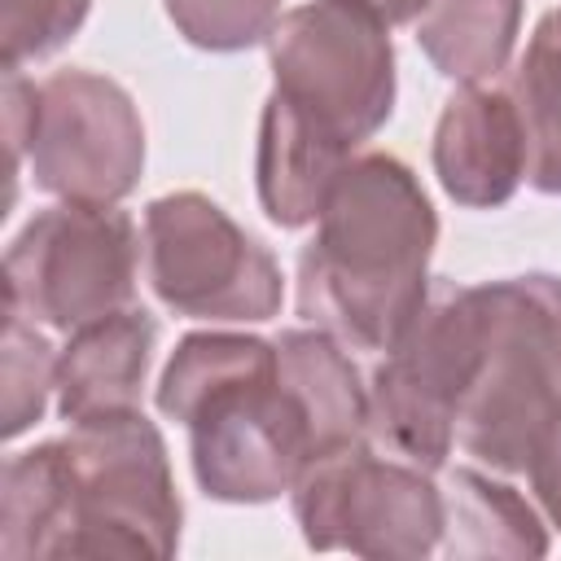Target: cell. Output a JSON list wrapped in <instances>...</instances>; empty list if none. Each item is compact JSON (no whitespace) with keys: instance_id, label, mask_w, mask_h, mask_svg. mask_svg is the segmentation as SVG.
I'll list each match as a JSON object with an SVG mask.
<instances>
[{"instance_id":"6da1fadb","label":"cell","mask_w":561,"mask_h":561,"mask_svg":"<svg viewBox=\"0 0 561 561\" xmlns=\"http://www.w3.org/2000/svg\"><path fill=\"white\" fill-rule=\"evenodd\" d=\"M153 403L188 430L197 491L215 504H272L324 456L316 416L259 333H184L162 364Z\"/></svg>"},{"instance_id":"7a4b0ae2","label":"cell","mask_w":561,"mask_h":561,"mask_svg":"<svg viewBox=\"0 0 561 561\" xmlns=\"http://www.w3.org/2000/svg\"><path fill=\"white\" fill-rule=\"evenodd\" d=\"M438 215L394 153H355L298 250V316L351 351H386L430 294Z\"/></svg>"},{"instance_id":"3957f363","label":"cell","mask_w":561,"mask_h":561,"mask_svg":"<svg viewBox=\"0 0 561 561\" xmlns=\"http://www.w3.org/2000/svg\"><path fill=\"white\" fill-rule=\"evenodd\" d=\"M482 364L456 416L465 456L495 473H526L561 430V276L482 280Z\"/></svg>"},{"instance_id":"277c9868","label":"cell","mask_w":561,"mask_h":561,"mask_svg":"<svg viewBox=\"0 0 561 561\" xmlns=\"http://www.w3.org/2000/svg\"><path fill=\"white\" fill-rule=\"evenodd\" d=\"M61 443L66 522L57 557H175L184 504L162 430L127 408L75 421Z\"/></svg>"},{"instance_id":"5b68a950","label":"cell","mask_w":561,"mask_h":561,"mask_svg":"<svg viewBox=\"0 0 561 561\" xmlns=\"http://www.w3.org/2000/svg\"><path fill=\"white\" fill-rule=\"evenodd\" d=\"M482 364L478 285L430 280L421 311L381 351L368 377V438L438 473L456 443L460 403Z\"/></svg>"},{"instance_id":"8992f818","label":"cell","mask_w":561,"mask_h":561,"mask_svg":"<svg viewBox=\"0 0 561 561\" xmlns=\"http://www.w3.org/2000/svg\"><path fill=\"white\" fill-rule=\"evenodd\" d=\"M272 92L346 149L373 140L399 96L390 26L359 0H307L267 35Z\"/></svg>"},{"instance_id":"52a82bcc","label":"cell","mask_w":561,"mask_h":561,"mask_svg":"<svg viewBox=\"0 0 561 561\" xmlns=\"http://www.w3.org/2000/svg\"><path fill=\"white\" fill-rule=\"evenodd\" d=\"M145 232L118 206L57 202L22 224L4 250V307L39 329L75 333L136 307Z\"/></svg>"},{"instance_id":"ba28073f","label":"cell","mask_w":561,"mask_h":561,"mask_svg":"<svg viewBox=\"0 0 561 561\" xmlns=\"http://www.w3.org/2000/svg\"><path fill=\"white\" fill-rule=\"evenodd\" d=\"M289 504L311 552L421 561L443 543V486L430 469L381 451L373 438L311 460Z\"/></svg>"},{"instance_id":"9c48e42d","label":"cell","mask_w":561,"mask_h":561,"mask_svg":"<svg viewBox=\"0 0 561 561\" xmlns=\"http://www.w3.org/2000/svg\"><path fill=\"white\" fill-rule=\"evenodd\" d=\"M145 276L158 302L184 320L267 324L280 316L285 276L276 254L197 188L145 206Z\"/></svg>"},{"instance_id":"30bf717a","label":"cell","mask_w":561,"mask_h":561,"mask_svg":"<svg viewBox=\"0 0 561 561\" xmlns=\"http://www.w3.org/2000/svg\"><path fill=\"white\" fill-rule=\"evenodd\" d=\"M31 180L57 202L118 206L145 175V118L131 92L101 70H53L35 88Z\"/></svg>"},{"instance_id":"8fae6325","label":"cell","mask_w":561,"mask_h":561,"mask_svg":"<svg viewBox=\"0 0 561 561\" xmlns=\"http://www.w3.org/2000/svg\"><path fill=\"white\" fill-rule=\"evenodd\" d=\"M443 193L465 210H495L513 202L526 180V131L508 88L460 83L434 123L430 145Z\"/></svg>"},{"instance_id":"7c38bea8","label":"cell","mask_w":561,"mask_h":561,"mask_svg":"<svg viewBox=\"0 0 561 561\" xmlns=\"http://www.w3.org/2000/svg\"><path fill=\"white\" fill-rule=\"evenodd\" d=\"M153 346H158V320L140 302L66 333V346L57 351L61 421L75 425L105 412L140 408Z\"/></svg>"},{"instance_id":"4fadbf2b","label":"cell","mask_w":561,"mask_h":561,"mask_svg":"<svg viewBox=\"0 0 561 561\" xmlns=\"http://www.w3.org/2000/svg\"><path fill=\"white\" fill-rule=\"evenodd\" d=\"M355 158L342 140L316 127L280 92H267L254 145V188L259 206L276 228H307L320 219L342 167Z\"/></svg>"},{"instance_id":"5bb4252c","label":"cell","mask_w":561,"mask_h":561,"mask_svg":"<svg viewBox=\"0 0 561 561\" xmlns=\"http://www.w3.org/2000/svg\"><path fill=\"white\" fill-rule=\"evenodd\" d=\"M438 552H447L456 561L548 557V517L517 486L460 465L443 478V543H438Z\"/></svg>"},{"instance_id":"9a60e30c","label":"cell","mask_w":561,"mask_h":561,"mask_svg":"<svg viewBox=\"0 0 561 561\" xmlns=\"http://www.w3.org/2000/svg\"><path fill=\"white\" fill-rule=\"evenodd\" d=\"M412 31L443 79L491 83L513 57L522 0H430Z\"/></svg>"},{"instance_id":"2e32d148","label":"cell","mask_w":561,"mask_h":561,"mask_svg":"<svg viewBox=\"0 0 561 561\" xmlns=\"http://www.w3.org/2000/svg\"><path fill=\"white\" fill-rule=\"evenodd\" d=\"M66 522V443L48 438L13 451L0 473V557H57Z\"/></svg>"},{"instance_id":"e0dca14e","label":"cell","mask_w":561,"mask_h":561,"mask_svg":"<svg viewBox=\"0 0 561 561\" xmlns=\"http://www.w3.org/2000/svg\"><path fill=\"white\" fill-rule=\"evenodd\" d=\"M508 96L526 131V184L543 197H561V9L535 22Z\"/></svg>"},{"instance_id":"ac0fdd59","label":"cell","mask_w":561,"mask_h":561,"mask_svg":"<svg viewBox=\"0 0 561 561\" xmlns=\"http://www.w3.org/2000/svg\"><path fill=\"white\" fill-rule=\"evenodd\" d=\"M0 386H4V425L0 434L13 443L44 412L57 390V346L39 333L35 320L4 307V342H0Z\"/></svg>"},{"instance_id":"d6986e66","label":"cell","mask_w":561,"mask_h":561,"mask_svg":"<svg viewBox=\"0 0 561 561\" xmlns=\"http://www.w3.org/2000/svg\"><path fill=\"white\" fill-rule=\"evenodd\" d=\"M184 44L202 53H245L267 44L280 22V0H162Z\"/></svg>"},{"instance_id":"ffe728a7","label":"cell","mask_w":561,"mask_h":561,"mask_svg":"<svg viewBox=\"0 0 561 561\" xmlns=\"http://www.w3.org/2000/svg\"><path fill=\"white\" fill-rule=\"evenodd\" d=\"M88 13H92V0H0L4 70H22L66 48L83 31Z\"/></svg>"},{"instance_id":"44dd1931","label":"cell","mask_w":561,"mask_h":561,"mask_svg":"<svg viewBox=\"0 0 561 561\" xmlns=\"http://www.w3.org/2000/svg\"><path fill=\"white\" fill-rule=\"evenodd\" d=\"M526 478H530V491H535L539 513L548 517V526L561 530V430L539 447V456L530 460Z\"/></svg>"},{"instance_id":"7402d4cb","label":"cell","mask_w":561,"mask_h":561,"mask_svg":"<svg viewBox=\"0 0 561 561\" xmlns=\"http://www.w3.org/2000/svg\"><path fill=\"white\" fill-rule=\"evenodd\" d=\"M364 9H373L386 26H399V22H416L421 18V9L430 4V0H359Z\"/></svg>"}]
</instances>
